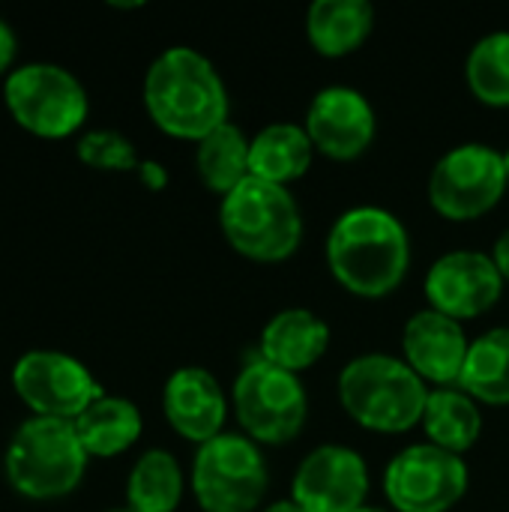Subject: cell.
Here are the masks:
<instances>
[{
  "mask_svg": "<svg viewBox=\"0 0 509 512\" xmlns=\"http://www.w3.org/2000/svg\"><path fill=\"white\" fill-rule=\"evenodd\" d=\"M330 336H333L330 324L321 315H315L306 306H291L276 312L264 324L258 354L267 363L300 375L315 363H321V357L330 348Z\"/></svg>",
  "mask_w": 509,
  "mask_h": 512,
  "instance_id": "e0dca14e",
  "label": "cell"
},
{
  "mask_svg": "<svg viewBox=\"0 0 509 512\" xmlns=\"http://www.w3.org/2000/svg\"><path fill=\"white\" fill-rule=\"evenodd\" d=\"M357 512H387V510H378V507H363V510Z\"/></svg>",
  "mask_w": 509,
  "mask_h": 512,
  "instance_id": "1f68e13d",
  "label": "cell"
},
{
  "mask_svg": "<svg viewBox=\"0 0 509 512\" xmlns=\"http://www.w3.org/2000/svg\"><path fill=\"white\" fill-rule=\"evenodd\" d=\"M15 51H18V39L12 33V27L0 18V75L12 66L15 60Z\"/></svg>",
  "mask_w": 509,
  "mask_h": 512,
  "instance_id": "83f0119b",
  "label": "cell"
},
{
  "mask_svg": "<svg viewBox=\"0 0 509 512\" xmlns=\"http://www.w3.org/2000/svg\"><path fill=\"white\" fill-rule=\"evenodd\" d=\"M3 102L12 120L39 138H66L87 120L84 84L57 63H27L9 72Z\"/></svg>",
  "mask_w": 509,
  "mask_h": 512,
  "instance_id": "9c48e42d",
  "label": "cell"
},
{
  "mask_svg": "<svg viewBox=\"0 0 509 512\" xmlns=\"http://www.w3.org/2000/svg\"><path fill=\"white\" fill-rule=\"evenodd\" d=\"M108 6H117V9H138V6H144L141 0H129V3H120V0H111Z\"/></svg>",
  "mask_w": 509,
  "mask_h": 512,
  "instance_id": "4dcf8cb0",
  "label": "cell"
},
{
  "mask_svg": "<svg viewBox=\"0 0 509 512\" xmlns=\"http://www.w3.org/2000/svg\"><path fill=\"white\" fill-rule=\"evenodd\" d=\"M72 426H75L78 441L87 450V456L114 459V456L126 453L141 438L144 420H141V411L135 408V402L123 399V396H102Z\"/></svg>",
  "mask_w": 509,
  "mask_h": 512,
  "instance_id": "44dd1931",
  "label": "cell"
},
{
  "mask_svg": "<svg viewBox=\"0 0 509 512\" xmlns=\"http://www.w3.org/2000/svg\"><path fill=\"white\" fill-rule=\"evenodd\" d=\"M411 255V231L393 210L378 204L348 207L324 240L330 276L360 300H384L399 291Z\"/></svg>",
  "mask_w": 509,
  "mask_h": 512,
  "instance_id": "6da1fadb",
  "label": "cell"
},
{
  "mask_svg": "<svg viewBox=\"0 0 509 512\" xmlns=\"http://www.w3.org/2000/svg\"><path fill=\"white\" fill-rule=\"evenodd\" d=\"M465 327L435 309H420L405 321L402 330V360L435 387H459L468 360Z\"/></svg>",
  "mask_w": 509,
  "mask_h": 512,
  "instance_id": "9a60e30c",
  "label": "cell"
},
{
  "mask_svg": "<svg viewBox=\"0 0 509 512\" xmlns=\"http://www.w3.org/2000/svg\"><path fill=\"white\" fill-rule=\"evenodd\" d=\"M138 180H141L147 189L162 192V189L168 186V171H165V165L156 162V159H141V165H138Z\"/></svg>",
  "mask_w": 509,
  "mask_h": 512,
  "instance_id": "4316f807",
  "label": "cell"
},
{
  "mask_svg": "<svg viewBox=\"0 0 509 512\" xmlns=\"http://www.w3.org/2000/svg\"><path fill=\"white\" fill-rule=\"evenodd\" d=\"M234 417L258 447H282L300 438L309 420V396L300 375L267 363L261 354L243 363L231 387Z\"/></svg>",
  "mask_w": 509,
  "mask_h": 512,
  "instance_id": "8992f818",
  "label": "cell"
},
{
  "mask_svg": "<svg viewBox=\"0 0 509 512\" xmlns=\"http://www.w3.org/2000/svg\"><path fill=\"white\" fill-rule=\"evenodd\" d=\"M162 411L168 426L183 441L201 447L225 432L228 396L213 372L201 366H183L165 381Z\"/></svg>",
  "mask_w": 509,
  "mask_h": 512,
  "instance_id": "2e32d148",
  "label": "cell"
},
{
  "mask_svg": "<svg viewBox=\"0 0 509 512\" xmlns=\"http://www.w3.org/2000/svg\"><path fill=\"white\" fill-rule=\"evenodd\" d=\"M468 483L465 459L429 441L405 447L384 468V495L396 512H450L468 495Z\"/></svg>",
  "mask_w": 509,
  "mask_h": 512,
  "instance_id": "30bf717a",
  "label": "cell"
},
{
  "mask_svg": "<svg viewBox=\"0 0 509 512\" xmlns=\"http://www.w3.org/2000/svg\"><path fill=\"white\" fill-rule=\"evenodd\" d=\"M87 459L69 420L30 417L9 441L3 471L18 495L30 501H57L81 486Z\"/></svg>",
  "mask_w": 509,
  "mask_h": 512,
  "instance_id": "5b68a950",
  "label": "cell"
},
{
  "mask_svg": "<svg viewBox=\"0 0 509 512\" xmlns=\"http://www.w3.org/2000/svg\"><path fill=\"white\" fill-rule=\"evenodd\" d=\"M78 159L93 171H138L141 156L135 144L117 129H90L75 144Z\"/></svg>",
  "mask_w": 509,
  "mask_h": 512,
  "instance_id": "484cf974",
  "label": "cell"
},
{
  "mask_svg": "<svg viewBox=\"0 0 509 512\" xmlns=\"http://www.w3.org/2000/svg\"><path fill=\"white\" fill-rule=\"evenodd\" d=\"M270 489L261 447L246 435L222 432L198 447L192 462V495L204 512H255Z\"/></svg>",
  "mask_w": 509,
  "mask_h": 512,
  "instance_id": "52a82bcc",
  "label": "cell"
},
{
  "mask_svg": "<svg viewBox=\"0 0 509 512\" xmlns=\"http://www.w3.org/2000/svg\"><path fill=\"white\" fill-rule=\"evenodd\" d=\"M504 285L507 282L492 255L477 249H453L435 258L426 273L423 294L429 309L462 324L495 309L501 303Z\"/></svg>",
  "mask_w": 509,
  "mask_h": 512,
  "instance_id": "7c38bea8",
  "label": "cell"
},
{
  "mask_svg": "<svg viewBox=\"0 0 509 512\" xmlns=\"http://www.w3.org/2000/svg\"><path fill=\"white\" fill-rule=\"evenodd\" d=\"M504 162H507V180H509V150L504 153Z\"/></svg>",
  "mask_w": 509,
  "mask_h": 512,
  "instance_id": "836d02e7",
  "label": "cell"
},
{
  "mask_svg": "<svg viewBox=\"0 0 509 512\" xmlns=\"http://www.w3.org/2000/svg\"><path fill=\"white\" fill-rule=\"evenodd\" d=\"M249 144L252 138L231 120L201 138L195 144V171L201 183L222 198L234 192L249 177Z\"/></svg>",
  "mask_w": 509,
  "mask_h": 512,
  "instance_id": "603a6c76",
  "label": "cell"
},
{
  "mask_svg": "<svg viewBox=\"0 0 509 512\" xmlns=\"http://www.w3.org/2000/svg\"><path fill=\"white\" fill-rule=\"evenodd\" d=\"M315 144L300 123H267L249 144V177L291 186L312 168Z\"/></svg>",
  "mask_w": 509,
  "mask_h": 512,
  "instance_id": "d6986e66",
  "label": "cell"
},
{
  "mask_svg": "<svg viewBox=\"0 0 509 512\" xmlns=\"http://www.w3.org/2000/svg\"><path fill=\"white\" fill-rule=\"evenodd\" d=\"M303 129L309 132L315 153L333 162H354L372 147L378 135V117L363 90L330 84L312 96Z\"/></svg>",
  "mask_w": 509,
  "mask_h": 512,
  "instance_id": "5bb4252c",
  "label": "cell"
},
{
  "mask_svg": "<svg viewBox=\"0 0 509 512\" xmlns=\"http://www.w3.org/2000/svg\"><path fill=\"white\" fill-rule=\"evenodd\" d=\"M375 30L369 0H315L306 9V39L315 54L339 60L363 48Z\"/></svg>",
  "mask_w": 509,
  "mask_h": 512,
  "instance_id": "ac0fdd59",
  "label": "cell"
},
{
  "mask_svg": "<svg viewBox=\"0 0 509 512\" xmlns=\"http://www.w3.org/2000/svg\"><path fill=\"white\" fill-rule=\"evenodd\" d=\"M228 246L258 264H282L303 243V213L288 186L246 177L219 204Z\"/></svg>",
  "mask_w": 509,
  "mask_h": 512,
  "instance_id": "277c9868",
  "label": "cell"
},
{
  "mask_svg": "<svg viewBox=\"0 0 509 512\" xmlns=\"http://www.w3.org/2000/svg\"><path fill=\"white\" fill-rule=\"evenodd\" d=\"M504 153L468 141L447 150L429 174V204L447 222H477L492 213L507 192Z\"/></svg>",
  "mask_w": 509,
  "mask_h": 512,
  "instance_id": "ba28073f",
  "label": "cell"
},
{
  "mask_svg": "<svg viewBox=\"0 0 509 512\" xmlns=\"http://www.w3.org/2000/svg\"><path fill=\"white\" fill-rule=\"evenodd\" d=\"M183 501V471L168 450H147L129 471L126 507L132 512H174Z\"/></svg>",
  "mask_w": 509,
  "mask_h": 512,
  "instance_id": "cb8c5ba5",
  "label": "cell"
},
{
  "mask_svg": "<svg viewBox=\"0 0 509 512\" xmlns=\"http://www.w3.org/2000/svg\"><path fill=\"white\" fill-rule=\"evenodd\" d=\"M459 387L480 405H509V324L492 327L477 336L468 348V360Z\"/></svg>",
  "mask_w": 509,
  "mask_h": 512,
  "instance_id": "7402d4cb",
  "label": "cell"
},
{
  "mask_svg": "<svg viewBox=\"0 0 509 512\" xmlns=\"http://www.w3.org/2000/svg\"><path fill=\"white\" fill-rule=\"evenodd\" d=\"M336 390L345 414L378 435H402L420 426L429 399V384L402 357L384 351L348 360Z\"/></svg>",
  "mask_w": 509,
  "mask_h": 512,
  "instance_id": "3957f363",
  "label": "cell"
},
{
  "mask_svg": "<svg viewBox=\"0 0 509 512\" xmlns=\"http://www.w3.org/2000/svg\"><path fill=\"white\" fill-rule=\"evenodd\" d=\"M492 258H495V264H498V270H501L504 282L509 285V228H507V231H501V237L495 240Z\"/></svg>",
  "mask_w": 509,
  "mask_h": 512,
  "instance_id": "f1b7e54d",
  "label": "cell"
},
{
  "mask_svg": "<svg viewBox=\"0 0 509 512\" xmlns=\"http://www.w3.org/2000/svg\"><path fill=\"white\" fill-rule=\"evenodd\" d=\"M465 78L477 102L509 108V30H492L471 45Z\"/></svg>",
  "mask_w": 509,
  "mask_h": 512,
  "instance_id": "d4e9b609",
  "label": "cell"
},
{
  "mask_svg": "<svg viewBox=\"0 0 509 512\" xmlns=\"http://www.w3.org/2000/svg\"><path fill=\"white\" fill-rule=\"evenodd\" d=\"M105 512H132L129 507H114V510H105Z\"/></svg>",
  "mask_w": 509,
  "mask_h": 512,
  "instance_id": "d6a6232c",
  "label": "cell"
},
{
  "mask_svg": "<svg viewBox=\"0 0 509 512\" xmlns=\"http://www.w3.org/2000/svg\"><path fill=\"white\" fill-rule=\"evenodd\" d=\"M144 108L165 135L198 144L228 123L231 99L210 57L189 45H174L144 75Z\"/></svg>",
  "mask_w": 509,
  "mask_h": 512,
  "instance_id": "7a4b0ae2",
  "label": "cell"
},
{
  "mask_svg": "<svg viewBox=\"0 0 509 512\" xmlns=\"http://www.w3.org/2000/svg\"><path fill=\"white\" fill-rule=\"evenodd\" d=\"M12 387L33 417L69 423L105 396L90 369L63 351H27L12 369Z\"/></svg>",
  "mask_w": 509,
  "mask_h": 512,
  "instance_id": "8fae6325",
  "label": "cell"
},
{
  "mask_svg": "<svg viewBox=\"0 0 509 512\" xmlns=\"http://www.w3.org/2000/svg\"><path fill=\"white\" fill-rule=\"evenodd\" d=\"M420 426L429 444L465 456L483 435V411L462 387H435L429 390Z\"/></svg>",
  "mask_w": 509,
  "mask_h": 512,
  "instance_id": "ffe728a7",
  "label": "cell"
},
{
  "mask_svg": "<svg viewBox=\"0 0 509 512\" xmlns=\"http://www.w3.org/2000/svg\"><path fill=\"white\" fill-rule=\"evenodd\" d=\"M261 512H306L294 498H282V501H273V504H267Z\"/></svg>",
  "mask_w": 509,
  "mask_h": 512,
  "instance_id": "f546056e",
  "label": "cell"
},
{
  "mask_svg": "<svg viewBox=\"0 0 509 512\" xmlns=\"http://www.w3.org/2000/svg\"><path fill=\"white\" fill-rule=\"evenodd\" d=\"M291 498L306 512H357L369 498V465L345 444H321L297 465Z\"/></svg>",
  "mask_w": 509,
  "mask_h": 512,
  "instance_id": "4fadbf2b",
  "label": "cell"
}]
</instances>
